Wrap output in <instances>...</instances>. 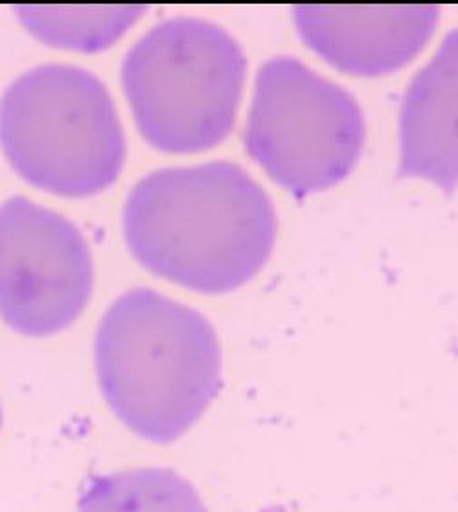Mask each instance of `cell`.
I'll list each match as a JSON object with an SVG mask.
<instances>
[{
	"instance_id": "1",
	"label": "cell",
	"mask_w": 458,
	"mask_h": 512,
	"mask_svg": "<svg viewBox=\"0 0 458 512\" xmlns=\"http://www.w3.org/2000/svg\"><path fill=\"white\" fill-rule=\"evenodd\" d=\"M122 222L142 266L210 295L249 282L277 237L266 191L228 160L151 171L131 189Z\"/></svg>"
},
{
	"instance_id": "2",
	"label": "cell",
	"mask_w": 458,
	"mask_h": 512,
	"mask_svg": "<svg viewBox=\"0 0 458 512\" xmlns=\"http://www.w3.org/2000/svg\"><path fill=\"white\" fill-rule=\"evenodd\" d=\"M95 364L111 411L153 444L190 431L220 391L222 353L210 322L153 289L128 291L104 313Z\"/></svg>"
},
{
	"instance_id": "3",
	"label": "cell",
	"mask_w": 458,
	"mask_h": 512,
	"mask_svg": "<svg viewBox=\"0 0 458 512\" xmlns=\"http://www.w3.org/2000/svg\"><path fill=\"white\" fill-rule=\"evenodd\" d=\"M0 146L20 177L64 197L108 188L126 158L110 91L88 69L62 62L28 69L6 88Z\"/></svg>"
},
{
	"instance_id": "4",
	"label": "cell",
	"mask_w": 458,
	"mask_h": 512,
	"mask_svg": "<svg viewBox=\"0 0 458 512\" xmlns=\"http://www.w3.org/2000/svg\"><path fill=\"white\" fill-rule=\"evenodd\" d=\"M122 86L153 148L193 153L228 137L246 77L239 42L200 17L160 20L122 62Z\"/></svg>"
},
{
	"instance_id": "5",
	"label": "cell",
	"mask_w": 458,
	"mask_h": 512,
	"mask_svg": "<svg viewBox=\"0 0 458 512\" xmlns=\"http://www.w3.org/2000/svg\"><path fill=\"white\" fill-rule=\"evenodd\" d=\"M364 137V115L348 89L295 57L260 66L244 144L293 195L306 197L348 177Z\"/></svg>"
},
{
	"instance_id": "6",
	"label": "cell",
	"mask_w": 458,
	"mask_h": 512,
	"mask_svg": "<svg viewBox=\"0 0 458 512\" xmlns=\"http://www.w3.org/2000/svg\"><path fill=\"white\" fill-rule=\"evenodd\" d=\"M93 289L90 247L68 218L30 198L0 204V316L22 335L57 333Z\"/></svg>"
},
{
	"instance_id": "7",
	"label": "cell",
	"mask_w": 458,
	"mask_h": 512,
	"mask_svg": "<svg viewBox=\"0 0 458 512\" xmlns=\"http://www.w3.org/2000/svg\"><path fill=\"white\" fill-rule=\"evenodd\" d=\"M437 6H331L293 10L300 37L335 68L380 75L404 66L437 26Z\"/></svg>"
},
{
	"instance_id": "8",
	"label": "cell",
	"mask_w": 458,
	"mask_h": 512,
	"mask_svg": "<svg viewBox=\"0 0 458 512\" xmlns=\"http://www.w3.org/2000/svg\"><path fill=\"white\" fill-rule=\"evenodd\" d=\"M457 30L409 84L400 113V173L457 184Z\"/></svg>"
},
{
	"instance_id": "9",
	"label": "cell",
	"mask_w": 458,
	"mask_h": 512,
	"mask_svg": "<svg viewBox=\"0 0 458 512\" xmlns=\"http://www.w3.org/2000/svg\"><path fill=\"white\" fill-rule=\"evenodd\" d=\"M79 512H206L186 478L160 467L100 476L84 491Z\"/></svg>"
},
{
	"instance_id": "10",
	"label": "cell",
	"mask_w": 458,
	"mask_h": 512,
	"mask_svg": "<svg viewBox=\"0 0 458 512\" xmlns=\"http://www.w3.org/2000/svg\"><path fill=\"white\" fill-rule=\"evenodd\" d=\"M20 19L39 39L71 50H102L139 19L144 6L55 8L19 6Z\"/></svg>"
},
{
	"instance_id": "11",
	"label": "cell",
	"mask_w": 458,
	"mask_h": 512,
	"mask_svg": "<svg viewBox=\"0 0 458 512\" xmlns=\"http://www.w3.org/2000/svg\"><path fill=\"white\" fill-rule=\"evenodd\" d=\"M0 424H2V411H0Z\"/></svg>"
}]
</instances>
